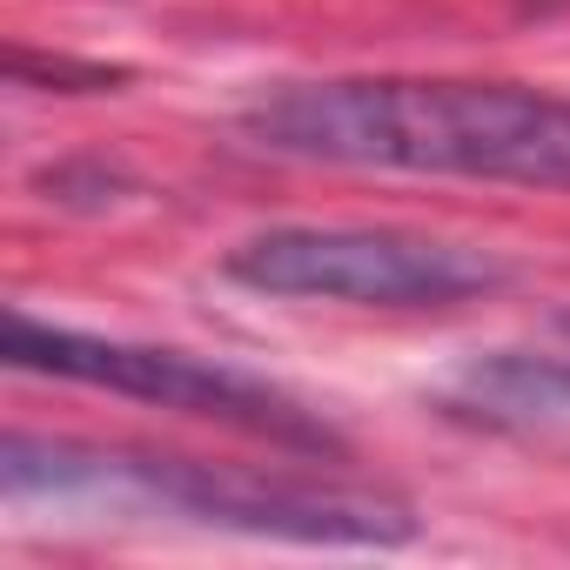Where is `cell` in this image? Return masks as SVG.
Listing matches in <instances>:
<instances>
[{
	"label": "cell",
	"mask_w": 570,
	"mask_h": 570,
	"mask_svg": "<svg viewBox=\"0 0 570 570\" xmlns=\"http://www.w3.org/2000/svg\"><path fill=\"white\" fill-rule=\"evenodd\" d=\"M235 128L289 161L570 188V101L517 81H296L248 101Z\"/></svg>",
	"instance_id": "obj_1"
},
{
	"label": "cell",
	"mask_w": 570,
	"mask_h": 570,
	"mask_svg": "<svg viewBox=\"0 0 570 570\" xmlns=\"http://www.w3.org/2000/svg\"><path fill=\"white\" fill-rule=\"evenodd\" d=\"M0 483L14 503H101V510H161L202 530L282 537V543H356L390 550L416 537L410 503L350 483H309L282 470L242 463H195V456H148V450H95L68 436L14 430L0 450Z\"/></svg>",
	"instance_id": "obj_2"
},
{
	"label": "cell",
	"mask_w": 570,
	"mask_h": 570,
	"mask_svg": "<svg viewBox=\"0 0 570 570\" xmlns=\"http://www.w3.org/2000/svg\"><path fill=\"white\" fill-rule=\"evenodd\" d=\"M222 275L275 303H350V309H456L490 296L503 262L396 235V228H262L222 255Z\"/></svg>",
	"instance_id": "obj_3"
},
{
	"label": "cell",
	"mask_w": 570,
	"mask_h": 570,
	"mask_svg": "<svg viewBox=\"0 0 570 570\" xmlns=\"http://www.w3.org/2000/svg\"><path fill=\"white\" fill-rule=\"evenodd\" d=\"M0 356H8V370H28V376H61V383L115 390V396L155 403V410H175V416H208V423L268 436L282 450H309V456H330L336 450V430L316 423L296 396H282L275 383H255L242 370L181 356V350L81 336V330L35 323L28 309H8V350H0Z\"/></svg>",
	"instance_id": "obj_4"
},
{
	"label": "cell",
	"mask_w": 570,
	"mask_h": 570,
	"mask_svg": "<svg viewBox=\"0 0 570 570\" xmlns=\"http://www.w3.org/2000/svg\"><path fill=\"white\" fill-rule=\"evenodd\" d=\"M443 403L497 430L570 423V350H490L443 383Z\"/></svg>",
	"instance_id": "obj_5"
},
{
	"label": "cell",
	"mask_w": 570,
	"mask_h": 570,
	"mask_svg": "<svg viewBox=\"0 0 570 570\" xmlns=\"http://www.w3.org/2000/svg\"><path fill=\"white\" fill-rule=\"evenodd\" d=\"M557 330H563V336H570V309H563V316H557Z\"/></svg>",
	"instance_id": "obj_6"
}]
</instances>
